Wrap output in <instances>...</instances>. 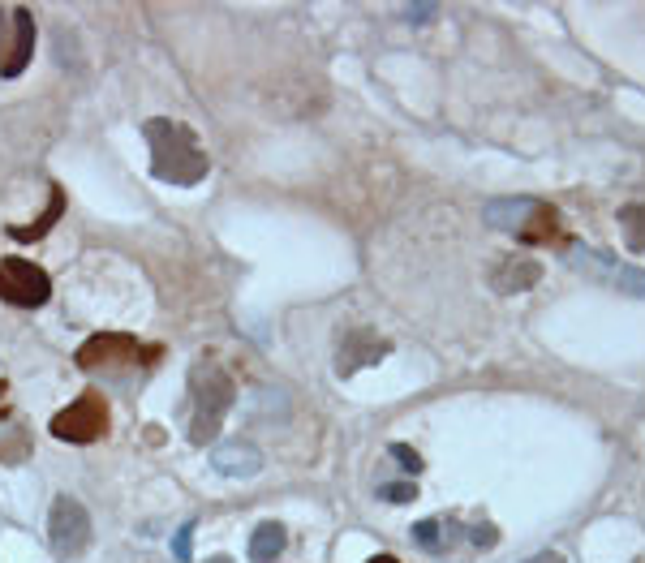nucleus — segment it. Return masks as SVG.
<instances>
[{"label": "nucleus", "mask_w": 645, "mask_h": 563, "mask_svg": "<svg viewBox=\"0 0 645 563\" xmlns=\"http://www.w3.org/2000/svg\"><path fill=\"white\" fill-rule=\"evenodd\" d=\"M48 297H52L48 271L26 263V258H0V301L22 310H39Z\"/></svg>", "instance_id": "obj_3"}, {"label": "nucleus", "mask_w": 645, "mask_h": 563, "mask_svg": "<svg viewBox=\"0 0 645 563\" xmlns=\"http://www.w3.org/2000/svg\"><path fill=\"white\" fill-rule=\"evenodd\" d=\"M473 546H478V551H491V546H495V529L478 525V529H473Z\"/></svg>", "instance_id": "obj_18"}, {"label": "nucleus", "mask_w": 645, "mask_h": 563, "mask_svg": "<svg viewBox=\"0 0 645 563\" xmlns=\"http://www.w3.org/2000/svg\"><path fill=\"white\" fill-rule=\"evenodd\" d=\"M194 392V417H190V439L194 443H211L220 435V422L228 417V409L237 404V387L220 366H198L190 379Z\"/></svg>", "instance_id": "obj_2"}, {"label": "nucleus", "mask_w": 645, "mask_h": 563, "mask_svg": "<svg viewBox=\"0 0 645 563\" xmlns=\"http://www.w3.org/2000/svg\"><path fill=\"white\" fill-rule=\"evenodd\" d=\"M13 22H18V43H13V56L5 65V78H18L26 65H31V48H35V22L31 9H13Z\"/></svg>", "instance_id": "obj_11"}, {"label": "nucleus", "mask_w": 645, "mask_h": 563, "mask_svg": "<svg viewBox=\"0 0 645 563\" xmlns=\"http://www.w3.org/2000/svg\"><path fill=\"white\" fill-rule=\"evenodd\" d=\"M108 430V409L99 404V396H82L78 404H69L52 417V435L65 443H95Z\"/></svg>", "instance_id": "obj_5"}, {"label": "nucleus", "mask_w": 645, "mask_h": 563, "mask_svg": "<svg viewBox=\"0 0 645 563\" xmlns=\"http://www.w3.org/2000/svg\"><path fill=\"white\" fill-rule=\"evenodd\" d=\"M452 538H461V525L443 521V516H430V521L413 525V542H418L422 551H430V555H443L452 546Z\"/></svg>", "instance_id": "obj_9"}, {"label": "nucleus", "mask_w": 645, "mask_h": 563, "mask_svg": "<svg viewBox=\"0 0 645 563\" xmlns=\"http://www.w3.org/2000/svg\"><path fill=\"white\" fill-rule=\"evenodd\" d=\"M142 138H147V147H151V172L168 185H198L211 172L207 151L198 147L190 125L155 117L142 125Z\"/></svg>", "instance_id": "obj_1"}, {"label": "nucleus", "mask_w": 645, "mask_h": 563, "mask_svg": "<svg viewBox=\"0 0 645 563\" xmlns=\"http://www.w3.org/2000/svg\"><path fill=\"white\" fill-rule=\"evenodd\" d=\"M435 13H439L435 5H405V18L409 22H426V18H435Z\"/></svg>", "instance_id": "obj_19"}, {"label": "nucleus", "mask_w": 645, "mask_h": 563, "mask_svg": "<svg viewBox=\"0 0 645 563\" xmlns=\"http://www.w3.org/2000/svg\"><path fill=\"white\" fill-rule=\"evenodd\" d=\"M190 555H194V521H185V525L177 529V538H172V559L185 563Z\"/></svg>", "instance_id": "obj_16"}, {"label": "nucleus", "mask_w": 645, "mask_h": 563, "mask_svg": "<svg viewBox=\"0 0 645 563\" xmlns=\"http://www.w3.org/2000/svg\"><path fill=\"white\" fill-rule=\"evenodd\" d=\"M370 563H396L392 555H375V559H370Z\"/></svg>", "instance_id": "obj_22"}, {"label": "nucleus", "mask_w": 645, "mask_h": 563, "mask_svg": "<svg viewBox=\"0 0 645 563\" xmlns=\"http://www.w3.org/2000/svg\"><path fill=\"white\" fill-rule=\"evenodd\" d=\"M56 215H61V194H52V207H48V215H43V220H35L31 228H9V233L18 237V241H35V237H43V228L56 224Z\"/></svg>", "instance_id": "obj_13"}, {"label": "nucleus", "mask_w": 645, "mask_h": 563, "mask_svg": "<svg viewBox=\"0 0 645 563\" xmlns=\"http://www.w3.org/2000/svg\"><path fill=\"white\" fill-rule=\"evenodd\" d=\"M48 538H52V551L61 559H78L86 546H91V516L78 499L61 495L52 503V516H48Z\"/></svg>", "instance_id": "obj_4"}, {"label": "nucleus", "mask_w": 645, "mask_h": 563, "mask_svg": "<svg viewBox=\"0 0 645 563\" xmlns=\"http://www.w3.org/2000/svg\"><path fill=\"white\" fill-rule=\"evenodd\" d=\"M379 499H387V503H413V499H418V482H383Z\"/></svg>", "instance_id": "obj_15"}, {"label": "nucleus", "mask_w": 645, "mask_h": 563, "mask_svg": "<svg viewBox=\"0 0 645 563\" xmlns=\"http://www.w3.org/2000/svg\"><path fill=\"white\" fill-rule=\"evenodd\" d=\"M207 563H233V559H228V555H215V559H207Z\"/></svg>", "instance_id": "obj_23"}, {"label": "nucleus", "mask_w": 645, "mask_h": 563, "mask_svg": "<svg viewBox=\"0 0 645 563\" xmlns=\"http://www.w3.org/2000/svg\"><path fill=\"white\" fill-rule=\"evenodd\" d=\"M379 357H387V340L370 336V331H353V336H344L340 349H336V370L340 374H357L362 366L379 362Z\"/></svg>", "instance_id": "obj_7"}, {"label": "nucleus", "mask_w": 645, "mask_h": 563, "mask_svg": "<svg viewBox=\"0 0 645 563\" xmlns=\"http://www.w3.org/2000/svg\"><path fill=\"white\" fill-rule=\"evenodd\" d=\"M387 452H392V460H396V465L405 469V473H422V456L413 452V447H405V443H392V447H387Z\"/></svg>", "instance_id": "obj_17"}, {"label": "nucleus", "mask_w": 645, "mask_h": 563, "mask_svg": "<svg viewBox=\"0 0 645 563\" xmlns=\"http://www.w3.org/2000/svg\"><path fill=\"white\" fill-rule=\"evenodd\" d=\"M284 525L280 521H263L254 533H250V546H246V555L254 559V563H271V559H280V551H284Z\"/></svg>", "instance_id": "obj_10"}, {"label": "nucleus", "mask_w": 645, "mask_h": 563, "mask_svg": "<svg viewBox=\"0 0 645 563\" xmlns=\"http://www.w3.org/2000/svg\"><path fill=\"white\" fill-rule=\"evenodd\" d=\"M211 465H215V473H224V478H254V473L263 469V452L246 439H224L211 447Z\"/></svg>", "instance_id": "obj_6"}, {"label": "nucleus", "mask_w": 645, "mask_h": 563, "mask_svg": "<svg viewBox=\"0 0 645 563\" xmlns=\"http://www.w3.org/2000/svg\"><path fill=\"white\" fill-rule=\"evenodd\" d=\"M0 48H5V13H0Z\"/></svg>", "instance_id": "obj_21"}, {"label": "nucleus", "mask_w": 645, "mask_h": 563, "mask_svg": "<svg viewBox=\"0 0 645 563\" xmlns=\"http://www.w3.org/2000/svg\"><path fill=\"white\" fill-rule=\"evenodd\" d=\"M538 276H542V267L534 263V258H508L504 276H495V288H499V293H512V288L521 293V288H534Z\"/></svg>", "instance_id": "obj_12"}, {"label": "nucleus", "mask_w": 645, "mask_h": 563, "mask_svg": "<svg viewBox=\"0 0 645 563\" xmlns=\"http://www.w3.org/2000/svg\"><path fill=\"white\" fill-rule=\"evenodd\" d=\"M529 215H534V198H499L482 211V220L491 228H499V233H516Z\"/></svg>", "instance_id": "obj_8"}, {"label": "nucleus", "mask_w": 645, "mask_h": 563, "mask_svg": "<svg viewBox=\"0 0 645 563\" xmlns=\"http://www.w3.org/2000/svg\"><path fill=\"white\" fill-rule=\"evenodd\" d=\"M534 563H564V555H551V551H547V555H538Z\"/></svg>", "instance_id": "obj_20"}, {"label": "nucleus", "mask_w": 645, "mask_h": 563, "mask_svg": "<svg viewBox=\"0 0 645 563\" xmlns=\"http://www.w3.org/2000/svg\"><path fill=\"white\" fill-rule=\"evenodd\" d=\"M620 293H633V297H645V271L641 267H620L615 271V280H611Z\"/></svg>", "instance_id": "obj_14"}]
</instances>
